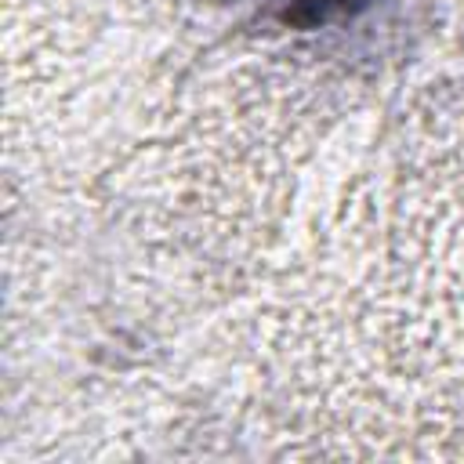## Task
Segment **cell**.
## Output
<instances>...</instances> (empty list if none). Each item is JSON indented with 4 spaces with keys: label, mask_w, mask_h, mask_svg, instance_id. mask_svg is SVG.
I'll return each instance as SVG.
<instances>
[{
    "label": "cell",
    "mask_w": 464,
    "mask_h": 464,
    "mask_svg": "<svg viewBox=\"0 0 464 464\" xmlns=\"http://www.w3.org/2000/svg\"><path fill=\"white\" fill-rule=\"evenodd\" d=\"M268 4L286 25H323L330 18L352 14L366 0H268Z\"/></svg>",
    "instance_id": "1"
}]
</instances>
